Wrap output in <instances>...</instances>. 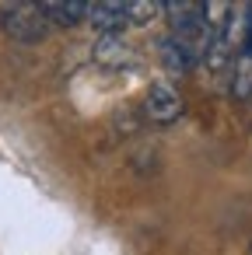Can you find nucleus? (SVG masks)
Returning <instances> with one entry per match:
<instances>
[{"mask_svg": "<svg viewBox=\"0 0 252 255\" xmlns=\"http://www.w3.org/2000/svg\"><path fill=\"white\" fill-rule=\"evenodd\" d=\"M0 32L14 42L35 46L49 35V21L39 4H0Z\"/></svg>", "mask_w": 252, "mask_h": 255, "instance_id": "obj_1", "label": "nucleus"}, {"mask_svg": "<svg viewBox=\"0 0 252 255\" xmlns=\"http://www.w3.org/2000/svg\"><path fill=\"white\" fill-rule=\"evenodd\" d=\"M144 112H147V119H151V123L168 126V123H175V119L182 116V98H179L168 84H154V88L147 91Z\"/></svg>", "mask_w": 252, "mask_h": 255, "instance_id": "obj_2", "label": "nucleus"}, {"mask_svg": "<svg viewBox=\"0 0 252 255\" xmlns=\"http://www.w3.org/2000/svg\"><path fill=\"white\" fill-rule=\"evenodd\" d=\"M84 18L91 21V28L105 32V35H116L126 28V4H88Z\"/></svg>", "mask_w": 252, "mask_h": 255, "instance_id": "obj_3", "label": "nucleus"}, {"mask_svg": "<svg viewBox=\"0 0 252 255\" xmlns=\"http://www.w3.org/2000/svg\"><path fill=\"white\" fill-rule=\"evenodd\" d=\"M39 7H42L49 28H74L84 21V11H88V4H81V0H70V4H39Z\"/></svg>", "mask_w": 252, "mask_h": 255, "instance_id": "obj_4", "label": "nucleus"}, {"mask_svg": "<svg viewBox=\"0 0 252 255\" xmlns=\"http://www.w3.org/2000/svg\"><path fill=\"white\" fill-rule=\"evenodd\" d=\"M161 63H165L172 74H189V70L196 67V56H193L179 39L165 35V39H161Z\"/></svg>", "mask_w": 252, "mask_h": 255, "instance_id": "obj_5", "label": "nucleus"}, {"mask_svg": "<svg viewBox=\"0 0 252 255\" xmlns=\"http://www.w3.org/2000/svg\"><path fill=\"white\" fill-rule=\"evenodd\" d=\"M235 98H252V53L235 56V81H231Z\"/></svg>", "mask_w": 252, "mask_h": 255, "instance_id": "obj_6", "label": "nucleus"}, {"mask_svg": "<svg viewBox=\"0 0 252 255\" xmlns=\"http://www.w3.org/2000/svg\"><path fill=\"white\" fill-rule=\"evenodd\" d=\"M158 14H165V4H126V25H151Z\"/></svg>", "mask_w": 252, "mask_h": 255, "instance_id": "obj_7", "label": "nucleus"}]
</instances>
